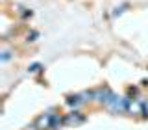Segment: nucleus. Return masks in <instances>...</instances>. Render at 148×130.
<instances>
[{
  "label": "nucleus",
  "instance_id": "2",
  "mask_svg": "<svg viewBox=\"0 0 148 130\" xmlns=\"http://www.w3.org/2000/svg\"><path fill=\"white\" fill-rule=\"evenodd\" d=\"M83 119H85V117H83V115H80V111H74V113H71L67 119H65V123H67V124H71V123L78 124V123H82Z\"/></svg>",
  "mask_w": 148,
  "mask_h": 130
},
{
  "label": "nucleus",
  "instance_id": "1",
  "mask_svg": "<svg viewBox=\"0 0 148 130\" xmlns=\"http://www.w3.org/2000/svg\"><path fill=\"white\" fill-rule=\"evenodd\" d=\"M50 119H52V113H43V115H39V117H37V121H35L37 128H39V130L50 128Z\"/></svg>",
  "mask_w": 148,
  "mask_h": 130
},
{
  "label": "nucleus",
  "instance_id": "3",
  "mask_svg": "<svg viewBox=\"0 0 148 130\" xmlns=\"http://www.w3.org/2000/svg\"><path fill=\"white\" fill-rule=\"evenodd\" d=\"M61 123H63V117H61V115H52V119H50V128H52V130H58L59 127H61Z\"/></svg>",
  "mask_w": 148,
  "mask_h": 130
},
{
  "label": "nucleus",
  "instance_id": "5",
  "mask_svg": "<svg viewBox=\"0 0 148 130\" xmlns=\"http://www.w3.org/2000/svg\"><path fill=\"white\" fill-rule=\"evenodd\" d=\"M41 71V65L39 63H35V65H32L30 67V73H39Z\"/></svg>",
  "mask_w": 148,
  "mask_h": 130
},
{
  "label": "nucleus",
  "instance_id": "4",
  "mask_svg": "<svg viewBox=\"0 0 148 130\" xmlns=\"http://www.w3.org/2000/svg\"><path fill=\"white\" fill-rule=\"evenodd\" d=\"M67 102H69L71 106H78L80 102H83V99H80V95H71V97L67 99Z\"/></svg>",
  "mask_w": 148,
  "mask_h": 130
}]
</instances>
